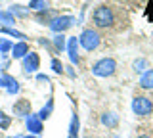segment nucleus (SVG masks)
<instances>
[{
  "mask_svg": "<svg viewBox=\"0 0 153 138\" xmlns=\"http://www.w3.org/2000/svg\"><path fill=\"white\" fill-rule=\"evenodd\" d=\"M92 19H94V25L96 27H111L115 23V16H113V10L109 6H98L92 13Z\"/></svg>",
  "mask_w": 153,
  "mask_h": 138,
  "instance_id": "obj_1",
  "label": "nucleus"
},
{
  "mask_svg": "<svg viewBox=\"0 0 153 138\" xmlns=\"http://www.w3.org/2000/svg\"><path fill=\"white\" fill-rule=\"evenodd\" d=\"M115 69H117V61L113 58H102L92 65V73L96 77H102V79L103 77H111L115 73Z\"/></svg>",
  "mask_w": 153,
  "mask_h": 138,
  "instance_id": "obj_2",
  "label": "nucleus"
},
{
  "mask_svg": "<svg viewBox=\"0 0 153 138\" xmlns=\"http://www.w3.org/2000/svg\"><path fill=\"white\" fill-rule=\"evenodd\" d=\"M79 46H82L86 52H92L100 46V35L94 29H84L79 37Z\"/></svg>",
  "mask_w": 153,
  "mask_h": 138,
  "instance_id": "obj_3",
  "label": "nucleus"
},
{
  "mask_svg": "<svg viewBox=\"0 0 153 138\" xmlns=\"http://www.w3.org/2000/svg\"><path fill=\"white\" fill-rule=\"evenodd\" d=\"M75 23H76V19L73 16H56L54 19L48 23V27H50V31H54L57 35V33H65L67 29H71Z\"/></svg>",
  "mask_w": 153,
  "mask_h": 138,
  "instance_id": "obj_4",
  "label": "nucleus"
},
{
  "mask_svg": "<svg viewBox=\"0 0 153 138\" xmlns=\"http://www.w3.org/2000/svg\"><path fill=\"white\" fill-rule=\"evenodd\" d=\"M132 111L140 117H147L153 111V102L146 96H136L132 100Z\"/></svg>",
  "mask_w": 153,
  "mask_h": 138,
  "instance_id": "obj_5",
  "label": "nucleus"
},
{
  "mask_svg": "<svg viewBox=\"0 0 153 138\" xmlns=\"http://www.w3.org/2000/svg\"><path fill=\"white\" fill-rule=\"evenodd\" d=\"M25 127L29 131V134H35L38 136L42 131H44V125H42V119L36 115V113H31V115L25 117Z\"/></svg>",
  "mask_w": 153,
  "mask_h": 138,
  "instance_id": "obj_6",
  "label": "nucleus"
},
{
  "mask_svg": "<svg viewBox=\"0 0 153 138\" xmlns=\"http://www.w3.org/2000/svg\"><path fill=\"white\" fill-rule=\"evenodd\" d=\"M21 63H23L25 73H36L40 69V58H38V54H35V52H29L25 58L21 60Z\"/></svg>",
  "mask_w": 153,
  "mask_h": 138,
  "instance_id": "obj_7",
  "label": "nucleus"
},
{
  "mask_svg": "<svg viewBox=\"0 0 153 138\" xmlns=\"http://www.w3.org/2000/svg\"><path fill=\"white\" fill-rule=\"evenodd\" d=\"M79 39L76 37H71L69 40H67V54H69V60L71 63H79L80 58H79Z\"/></svg>",
  "mask_w": 153,
  "mask_h": 138,
  "instance_id": "obj_8",
  "label": "nucleus"
},
{
  "mask_svg": "<svg viewBox=\"0 0 153 138\" xmlns=\"http://www.w3.org/2000/svg\"><path fill=\"white\" fill-rule=\"evenodd\" d=\"M13 113H16L17 117H21V119H25L27 115H31V102L29 100H17L16 104H13Z\"/></svg>",
  "mask_w": 153,
  "mask_h": 138,
  "instance_id": "obj_9",
  "label": "nucleus"
},
{
  "mask_svg": "<svg viewBox=\"0 0 153 138\" xmlns=\"http://www.w3.org/2000/svg\"><path fill=\"white\" fill-rule=\"evenodd\" d=\"M29 44L25 40H19V42H13V48H12V58L13 60H23L25 56L29 54Z\"/></svg>",
  "mask_w": 153,
  "mask_h": 138,
  "instance_id": "obj_10",
  "label": "nucleus"
},
{
  "mask_svg": "<svg viewBox=\"0 0 153 138\" xmlns=\"http://www.w3.org/2000/svg\"><path fill=\"white\" fill-rule=\"evenodd\" d=\"M8 12L12 13L13 17H19V19H27L29 17V8H25V6H21V4H12V6L8 8Z\"/></svg>",
  "mask_w": 153,
  "mask_h": 138,
  "instance_id": "obj_11",
  "label": "nucleus"
},
{
  "mask_svg": "<svg viewBox=\"0 0 153 138\" xmlns=\"http://www.w3.org/2000/svg\"><path fill=\"white\" fill-rule=\"evenodd\" d=\"M140 87L143 90H153V69H147L140 77Z\"/></svg>",
  "mask_w": 153,
  "mask_h": 138,
  "instance_id": "obj_12",
  "label": "nucleus"
},
{
  "mask_svg": "<svg viewBox=\"0 0 153 138\" xmlns=\"http://www.w3.org/2000/svg\"><path fill=\"white\" fill-rule=\"evenodd\" d=\"M102 125H105L107 128H115V127L119 125V115H117V113H113V111L103 113V115H102Z\"/></svg>",
  "mask_w": 153,
  "mask_h": 138,
  "instance_id": "obj_13",
  "label": "nucleus"
},
{
  "mask_svg": "<svg viewBox=\"0 0 153 138\" xmlns=\"http://www.w3.org/2000/svg\"><path fill=\"white\" fill-rule=\"evenodd\" d=\"M0 33H2V35H8V37H13V39H19V40H25L27 39L25 33L13 29V27H0Z\"/></svg>",
  "mask_w": 153,
  "mask_h": 138,
  "instance_id": "obj_14",
  "label": "nucleus"
},
{
  "mask_svg": "<svg viewBox=\"0 0 153 138\" xmlns=\"http://www.w3.org/2000/svg\"><path fill=\"white\" fill-rule=\"evenodd\" d=\"M16 23V17L8 10H0V27H12Z\"/></svg>",
  "mask_w": 153,
  "mask_h": 138,
  "instance_id": "obj_15",
  "label": "nucleus"
},
{
  "mask_svg": "<svg viewBox=\"0 0 153 138\" xmlns=\"http://www.w3.org/2000/svg\"><path fill=\"white\" fill-rule=\"evenodd\" d=\"M13 84H17V81L12 77V75H8V73H0V87L2 88H12Z\"/></svg>",
  "mask_w": 153,
  "mask_h": 138,
  "instance_id": "obj_16",
  "label": "nucleus"
},
{
  "mask_svg": "<svg viewBox=\"0 0 153 138\" xmlns=\"http://www.w3.org/2000/svg\"><path fill=\"white\" fill-rule=\"evenodd\" d=\"M29 10H35V12H44L48 10V4L46 0H29Z\"/></svg>",
  "mask_w": 153,
  "mask_h": 138,
  "instance_id": "obj_17",
  "label": "nucleus"
},
{
  "mask_svg": "<svg viewBox=\"0 0 153 138\" xmlns=\"http://www.w3.org/2000/svg\"><path fill=\"white\" fill-rule=\"evenodd\" d=\"M52 109H54V100H52V98H50V100H48V104H46V106H44V107H42V109H40V111H38V113H36V115H38V117H40V119H42V121H44V119H48V117H50V115H52Z\"/></svg>",
  "mask_w": 153,
  "mask_h": 138,
  "instance_id": "obj_18",
  "label": "nucleus"
},
{
  "mask_svg": "<svg viewBox=\"0 0 153 138\" xmlns=\"http://www.w3.org/2000/svg\"><path fill=\"white\" fill-rule=\"evenodd\" d=\"M54 46L57 50H65L67 48V39H65L63 33H57V35L54 37Z\"/></svg>",
  "mask_w": 153,
  "mask_h": 138,
  "instance_id": "obj_19",
  "label": "nucleus"
},
{
  "mask_svg": "<svg viewBox=\"0 0 153 138\" xmlns=\"http://www.w3.org/2000/svg\"><path fill=\"white\" fill-rule=\"evenodd\" d=\"M10 125H12V117L6 115L4 111H0V131H8Z\"/></svg>",
  "mask_w": 153,
  "mask_h": 138,
  "instance_id": "obj_20",
  "label": "nucleus"
},
{
  "mask_svg": "<svg viewBox=\"0 0 153 138\" xmlns=\"http://www.w3.org/2000/svg\"><path fill=\"white\" fill-rule=\"evenodd\" d=\"M50 65H52V71L54 73H57V75H61L65 71V67H63V63H61L57 58H52V61H50Z\"/></svg>",
  "mask_w": 153,
  "mask_h": 138,
  "instance_id": "obj_21",
  "label": "nucleus"
},
{
  "mask_svg": "<svg viewBox=\"0 0 153 138\" xmlns=\"http://www.w3.org/2000/svg\"><path fill=\"white\" fill-rule=\"evenodd\" d=\"M132 67H134V71H138V73H143V71H147V61L143 58H140L132 63Z\"/></svg>",
  "mask_w": 153,
  "mask_h": 138,
  "instance_id": "obj_22",
  "label": "nucleus"
},
{
  "mask_svg": "<svg viewBox=\"0 0 153 138\" xmlns=\"http://www.w3.org/2000/svg\"><path fill=\"white\" fill-rule=\"evenodd\" d=\"M12 48H13V42L2 39V42H0V56H6L8 52H12Z\"/></svg>",
  "mask_w": 153,
  "mask_h": 138,
  "instance_id": "obj_23",
  "label": "nucleus"
},
{
  "mask_svg": "<svg viewBox=\"0 0 153 138\" xmlns=\"http://www.w3.org/2000/svg\"><path fill=\"white\" fill-rule=\"evenodd\" d=\"M36 79H38V81H42V83H48V77H46V75H38Z\"/></svg>",
  "mask_w": 153,
  "mask_h": 138,
  "instance_id": "obj_24",
  "label": "nucleus"
},
{
  "mask_svg": "<svg viewBox=\"0 0 153 138\" xmlns=\"http://www.w3.org/2000/svg\"><path fill=\"white\" fill-rule=\"evenodd\" d=\"M21 138H36L35 134H27V136H21Z\"/></svg>",
  "mask_w": 153,
  "mask_h": 138,
  "instance_id": "obj_25",
  "label": "nucleus"
},
{
  "mask_svg": "<svg viewBox=\"0 0 153 138\" xmlns=\"http://www.w3.org/2000/svg\"><path fill=\"white\" fill-rule=\"evenodd\" d=\"M138 138H151V136H147V134H142V136H138Z\"/></svg>",
  "mask_w": 153,
  "mask_h": 138,
  "instance_id": "obj_26",
  "label": "nucleus"
},
{
  "mask_svg": "<svg viewBox=\"0 0 153 138\" xmlns=\"http://www.w3.org/2000/svg\"><path fill=\"white\" fill-rule=\"evenodd\" d=\"M6 138H21V136H6Z\"/></svg>",
  "mask_w": 153,
  "mask_h": 138,
  "instance_id": "obj_27",
  "label": "nucleus"
},
{
  "mask_svg": "<svg viewBox=\"0 0 153 138\" xmlns=\"http://www.w3.org/2000/svg\"><path fill=\"white\" fill-rule=\"evenodd\" d=\"M69 138H79V136H73V134H69Z\"/></svg>",
  "mask_w": 153,
  "mask_h": 138,
  "instance_id": "obj_28",
  "label": "nucleus"
},
{
  "mask_svg": "<svg viewBox=\"0 0 153 138\" xmlns=\"http://www.w3.org/2000/svg\"><path fill=\"white\" fill-rule=\"evenodd\" d=\"M0 2H4V0H0Z\"/></svg>",
  "mask_w": 153,
  "mask_h": 138,
  "instance_id": "obj_29",
  "label": "nucleus"
},
{
  "mask_svg": "<svg viewBox=\"0 0 153 138\" xmlns=\"http://www.w3.org/2000/svg\"><path fill=\"white\" fill-rule=\"evenodd\" d=\"M0 42H2V39H0Z\"/></svg>",
  "mask_w": 153,
  "mask_h": 138,
  "instance_id": "obj_30",
  "label": "nucleus"
},
{
  "mask_svg": "<svg viewBox=\"0 0 153 138\" xmlns=\"http://www.w3.org/2000/svg\"><path fill=\"white\" fill-rule=\"evenodd\" d=\"M86 138H88V136H86Z\"/></svg>",
  "mask_w": 153,
  "mask_h": 138,
  "instance_id": "obj_31",
  "label": "nucleus"
}]
</instances>
